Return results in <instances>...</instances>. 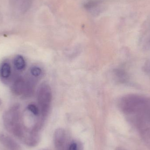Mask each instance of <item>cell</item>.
Wrapping results in <instances>:
<instances>
[{"label": "cell", "instance_id": "cell-1", "mask_svg": "<svg viewBox=\"0 0 150 150\" xmlns=\"http://www.w3.org/2000/svg\"><path fill=\"white\" fill-rule=\"evenodd\" d=\"M54 143L56 150H83L81 143L65 129L55 131Z\"/></svg>", "mask_w": 150, "mask_h": 150}, {"label": "cell", "instance_id": "cell-2", "mask_svg": "<svg viewBox=\"0 0 150 150\" xmlns=\"http://www.w3.org/2000/svg\"><path fill=\"white\" fill-rule=\"evenodd\" d=\"M148 100V99L138 95H127L121 100V108L125 113L130 115L142 108Z\"/></svg>", "mask_w": 150, "mask_h": 150}, {"label": "cell", "instance_id": "cell-3", "mask_svg": "<svg viewBox=\"0 0 150 150\" xmlns=\"http://www.w3.org/2000/svg\"><path fill=\"white\" fill-rule=\"evenodd\" d=\"M38 100L41 107V113L44 117H46L48 113L51 100V93L47 86H44L40 89Z\"/></svg>", "mask_w": 150, "mask_h": 150}, {"label": "cell", "instance_id": "cell-4", "mask_svg": "<svg viewBox=\"0 0 150 150\" xmlns=\"http://www.w3.org/2000/svg\"><path fill=\"white\" fill-rule=\"evenodd\" d=\"M11 7L16 12L25 13L30 7L32 0H9Z\"/></svg>", "mask_w": 150, "mask_h": 150}, {"label": "cell", "instance_id": "cell-5", "mask_svg": "<svg viewBox=\"0 0 150 150\" xmlns=\"http://www.w3.org/2000/svg\"><path fill=\"white\" fill-rule=\"evenodd\" d=\"M0 142L9 150H21L19 145L9 137L0 135Z\"/></svg>", "mask_w": 150, "mask_h": 150}, {"label": "cell", "instance_id": "cell-6", "mask_svg": "<svg viewBox=\"0 0 150 150\" xmlns=\"http://www.w3.org/2000/svg\"><path fill=\"white\" fill-rule=\"evenodd\" d=\"M26 89H27V87L24 81L21 79H17L13 84V91L16 94H20L23 93L26 91Z\"/></svg>", "mask_w": 150, "mask_h": 150}, {"label": "cell", "instance_id": "cell-7", "mask_svg": "<svg viewBox=\"0 0 150 150\" xmlns=\"http://www.w3.org/2000/svg\"><path fill=\"white\" fill-rule=\"evenodd\" d=\"M11 73V66L8 63H4L0 67V76L3 78H8Z\"/></svg>", "mask_w": 150, "mask_h": 150}, {"label": "cell", "instance_id": "cell-8", "mask_svg": "<svg viewBox=\"0 0 150 150\" xmlns=\"http://www.w3.org/2000/svg\"><path fill=\"white\" fill-rule=\"evenodd\" d=\"M15 67L18 70H23L25 67V62L23 57L21 55H18L14 60Z\"/></svg>", "mask_w": 150, "mask_h": 150}, {"label": "cell", "instance_id": "cell-9", "mask_svg": "<svg viewBox=\"0 0 150 150\" xmlns=\"http://www.w3.org/2000/svg\"><path fill=\"white\" fill-rule=\"evenodd\" d=\"M27 109L33 115L35 116H38L40 112L38 108L33 104L29 105L27 107Z\"/></svg>", "mask_w": 150, "mask_h": 150}, {"label": "cell", "instance_id": "cell-10", "mask_svg": "<svg viewBox=\"0 0 150 150\" xmlns=\"http://www.w3.org/2000/svg\"><path fill=\"white\" fill-rule=\"evenodd\" d=\"M31 73L32 75H33L34 76L38 77L40 76L42 73V70L38 67H33L31 69Z\"/></svg>", "mask_w": 150, "mask_h": 150}, {"label": "cell", "instance_id": "cell-11", "mask_svg": "<svg viewBox=\"0 0 150 150\" xmlns=\"http://www.w3.org/2000/svg\"><path fill=\"white\" fill-rule=\"evenodd\" d=\"M148 67H147V69H148V71H149V72H150V64H149V65H148Z\"/></svg>", "mask_w": 150, "mask_h": 150}, {"label": "cell", "instance_id": "cell-12", "mask_svg": "<svg viewBox=\"0 0 150 150\" xmlns=\"http://www.w3.org/2000/svg\"><path fill=\"white\" fill-rule=\"evenodd\" d=\"M117 150H126V149H122V148H118V149H117Z\"/></svg>", "mask_w": 150, "mask_h": 150}]
</instances>
